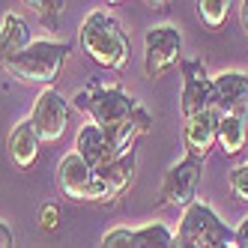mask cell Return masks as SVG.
<instances>
[{
  "label": "cell",
  "instance_id": "24",
  "mask_svg": "<svg viewBox=\"0 0 248 248\" xmlns=\"http://www.w3.org/2000/svg\"><path fill=\"white\" fill-rule=\"evenodd\" d=\"M0 248H15V233L3 218H0Z\"/></svg>",
  "mask_w": 248,
  "mask_h": 248
},
{
  "label": "cell",
  "instance_id": "15",
  "mask_svg": "<svg viewBox=\"0 0 248 248\" xmlns=\"http://www.w3.org/2000/svg\"><path fill=\"white\" fill-rule=\"evenodd\" d=\"M30 27L27 21L21 18L18 12H6L3 18H0V63L21 54V51L30 45Z\"/></svg>",
  "mask_w": 248,
  "mask_h": 248
},
{
  "label": "cell",
  "instance_id": "1",
  "mask_svg": "<svg viewBox=\"0 0 248 248\" xmlns=\"http://www.w3.org/2000/svg\"><path fill=\"white\" fill-rule=\"evenodd\" d=\"M81 48L84 54H90L93 63L105 66V69H126L129 57H132V42L129 33L123 30V24L105 9H93L87 18L81 21Z\"/></svg>",
  "mask_w": 248,
  "mask_h": 248
},
{
  "label": "cell",
  "instance_id": "23",
  "mask_svg": "<svg viewBox=\"0 0 248 248\" xmlns=\"http://www.w3.org/2000/svg\"><path fill=\"white\" fill-rule=\"evenodd\" d=\"M233 248H248V216L233 227Z\"/></svg>",
  "mask_w": 248,
  "mask_h": 248
},
{
  "label": "cell",
  "instance_id": "7",
  "mask_svg": "<svg viewBox=\"0 0 248 248\" xmlns=\"http://www.w3.org/2000/svg\"><path fill=\"white\" fill-rule=\"evenodd\" d=\"M30 123H33V129H36L42 144H57V140L66 135L69 102L60 96L57 87H45L39 93L36 105H33V114H30Z\"/></svg>",
  "mask_w": 248,
  "mask_h": 248
},
{
  "label": "cell",
  "instance_id": "21",
  "mask_svg": "<svg viewBox=\"0 0 248 248\" xmlns=\"http://www.w3.org/2000/svg\"><path fill=\"white\" fill-rule=\"evenodd\" d=\"M33 6V12H36L39 15V18L42 21H54V18H60V12L66 9V3H60V0H57V3H54V0H39V3H30Z\"/></svg>",
  "mask_w": 248,
  "mask_h": 248
},
{
  "label": "cell",
  "instance_id": "26",
  "mask_svg": "<svg viewBox=\"0 0 248 248\" xmlns=\"http://www.w3.org/2000/svg\"><path fill=\"white\" fill-rule=\"evenodd\" d=\"M170 248H194V245H188V242H183V239H173Z\"/></svg>",
  "mask_w": 248,
  "mask_h": 248
},
{
  "label": "cell",
  "instance_id": "13",
  "mask_svg": "<svg viewBox=\"0 0 248 248\" xmlns=\"http://www.w3.org/2000/svg\"><path fill=\"white\" fill-rule=\"evenodd\" d=\"M75 153H78L93 170H105L111 162H117V155H114V150H111V144H108V135H105V129H99L96 123H87V126H81V132H78V138H75Z\"/></svg>",
  "mask_w": 248,
  "mask_h": 248
},
{
  "label": "cell",
  "instance_id": "19",
  "mask_svg": "<svg viewBox=\"0 0 248 248\" xmlns=\"http://www.w3.org/2000/svg\"><path fill=\"white\" fill-rule=\"evenodd\" d=\"M227 188H230V194H233L236 201L248 203V162L236 165L233 170L227 173Z\"/></svg>",
  "mask_w": 248,
  "mask_h": 248
},
{
  "label": "cell",
  "instance_id": "4",
  "mask_svg": "<svg viewBox=\"0 0 248 248\" xmlns=\"http://www.w3.org/2000/svg\"><path fill=\"white\" fill-rule=\"evenodd\" d=\"M176 239H183L194 248H221L227 242H233V230H230L221 216L209 203L194 201L180 218L176 227Z\"/></svg>",
  "mask_w": 248,
  "mask_h": 248
},
{
  "label": "cell",
  "instance_id": "22",
  "mask_svg": "<svg viewBox=\"0 0 248 248\" xmlns=\"http://www.w3.org/2000/svg\"><path fill=\"white\" fill-rule=\"evenodd\" d=\"M57 224H60V209H57V203H45L42 206V230H57Z\"/></svg>",
  "mask_w": 248,
  "mask_h": 248
},
{
  "label": "cell",
  "instance_id": "17",
  "mask_svg": "<svg viewBox=\"0 0 248 248\" xmlns=\"http://www.w3.org/2000/svg\"><path fill=\"white\" fill-rule=\"evenodd\" d=\"M132 233H135V248H170L173 239H176V233L162 221L144 224V227L132 230Z\"/></svg>",
  "mask_w": 248,
  "mask_h": 248
},
{
  "label": "cell",
  "instance_id": "10",
  "mask_svg": "<svg viewBox=\"0 0 248 248\" xmlns=\"http://www.w3.org/2000/svg\"><path fill=\"white\" fill-rule=\"evenodd\" d=\"M57 183H60L66 198H72V201H93L96 170L87 165L78 153H69V155H63V162L57 168Z\"/></svg>",
  "mask_w": 248,
  "mask_h": 248
},
{
  "label": "cell",
  "instance_id": "14",
  "mask_svg": "<svg viewBox=\"0 0 248 248\" xmlns=\"http://www.w3.org/2000/svg\"><path fill=\"white\" fill-rule=\"evenodd\" d=\"M39 147H42V140H39L36 129H33L30 117H27V120H21L18 126L9 132L6 150H9V158H12V162L18 165L21 170H27V168H33V165L39 162Z\"/></svg>",
  "mask_w": 248,
  "mask_h": 248
},
{
  "label": "cell",
  "instance_id": "12",
  "mask_svg": "<svg viewBox=\"0 0 248 248\" xmlns=\"http://www.w3.org/2000/svg\"><path fill=\"white\" fill-rule=\"evenodd\" d=\"M216 132H218V114L216 111H203L198 117H188L183 126V140H186V155L191 158H203L216 150Z\"/></svg>",
  "mask_w": 248,
  "mask_h": 248
},
{
  "label": "cell",
  "instance_id": "18",
  "mask_svg": "<svg viewBox=\"0 0 248 248\" xmlns=\"http://www.w3.org/2000/svg\"><path fill=\"white\" fill-rule=\"evenodd\" d=\"M230 0H201L198 3V15H201V21L209 27V30H218L224 27L227 21V15H230Z\"/></svg>",
  "mask_w": 248,
  "mask_h": 248
},
{
  "label": "cell",
  "instance_id": "20",
  "mask_svg": "<svg viewBox=\"0 0 248 248\" xmlns=\"http://www.w3.org/2000/svg\"><path fill=\"white\" fill-rule=\"evenodd\" d=\"M99 248H135V233L129 227H114L102 236Z\"/></svg>",
  "mask_w": 248,
  "mask_h": 248
},
{
  "label": "cell",
  "instance_id": "6",
  "mask_svg": "<svg viewBox=\"0 0 248 248\" xmlns=\"http://www.w3.org/2000/svg\"><path fill=\"white\" fill-rule=\"evenodd\" d=\"M201 176H203V162L201 158H180L176 165L168 168L165 180H162V201L168 206H183L188 209L198 201V188H201Z\"/></svg>",
  "mask_w": 248,
  "mask_h": 248
},
{
  "label": "cell",
  "instance_id": "3",
  "mask_svg": "<svg viewBox=\"0 0 248 248\" xmlns=\"http://www.w3.org/2000/svg\"><path fill=\"white\" fill-rule=\"evenodd\" d=\"M72 105L90 111L93 123L105 132L129 123L135 117V108H138V102L123 87H90V90H78L72 96Z\"/></svg>",
  "mask_w": 248,
  "mask_h": 248
},
{
  "label": "cell",
  "instance_id": "11",
  "mask_svg": "<svg viewBox=\"0 0 248 248\" xmlns=\"http://www.w3.org/2000/svg\"><path fill=\"white\" fill-rule=\"evenodd\" d=\"M135 176V153L111 162L105 170H96V188H93V201L96 203H111L117 201L123 191L132 186Z\"/></svg>",
  "mask_w": 248,
  "mask_h": 248
},
{
  "label": "cell",
  "instance_id": "2",
  "mask_svg": "<svg viewBox=\"0 0 248 248\" xmlns=\"http://www.w3.org/2000/svg\"><path fill=\"white\" fill-rule=\"evenodd\" d=\"M69 42H57V39H33L21 54H15L9 60L0 63V69L21 81V84H54L63 72V66L69 60Z\"/></svg>",
  "mask_w": 248,
  "mask_h": 248
},
{
  "label": "cell",
  "instance_id": "8",
  "mask_svg": "<svg viewBox=\"0 0 248 248\" xmlns=\"http://www.w3.org/2000/svg\"><path fill=\"white\" fill-rule=\"evenodd\" d=\"M212 111L236 114L248 120V75L245 72H221L212 78Z\"/></svg>",
  "mask_w": 248,
  "mask_h": 248
},
{
  "label": "cell",
  "instance_id": "25",
  "mask_svg": "<svg viewBox=\"0 0 248 248\" xmlns=\"http://www.w3.org/2000/svg\"><path fill=\"white\" fill-rule=\"evenodd\" d=\"M239 21H242L245 36H248V0H242V3H239Z\"/></svg>",
  "mask_w": 248,
  "mask_h": 248
},
{
  "label": "cell",
  "instance_id": "9",
  "mask_svg": "<svg viewBox=\"0 0 248 248\" xmlns=\"http://www.w3.org/2000/svg\"><path fill=\"white\" fill-rule=\"evenodd\" d=\"M183 117H198L212 111V78L206 75L203 63H183V96H180Z\"/></svg>",
  "mask_w": 248,
  "mask_h": 248
},
{
  "label": "cell",
  "instance_id": "16",
  "mask_svg": "<svg viewBox=\"0 0 248 248\" xmlns=\"http://www.w3.org/2000/svg\"><path fill=\"white\" fill-rule=\"evenodd\" d=\"M245 144H248V120H242L236 114H221L218 132H216V147L227 158H233L245 150Z\"/></svg>",
  "mask_w": 248,
  "mask_h": 248
},
{
  "label": "cell",
  "instance_id": "27",
  "mask_svg": "<svg viewBox=\"0 0 248 248\" xmlns=\"http://www.w3.org/2000/svg\"><path fill=\"white\" fill-rule=\"evenodd\" d=\"M221 248H233V242H227V245H221Z\"/></svg>",
  "mask_w": 248,
  "mask_h": 248
},
{
  "label": "cell",
  "instance_id": "5",
  "mask_svg": "<svg viewBox=\"0 0 248 248\" xmlns=\"http://www.w3.org/2000/svg\"><path fill=\"white\" fill-rule=\"evenodd\" d=\"M183 60V33L173 24H158L144 36V72L147 78H162Z\"/></svg>",
  "mask_w": 248,
  "mask_h": 248
}]
</instances>
